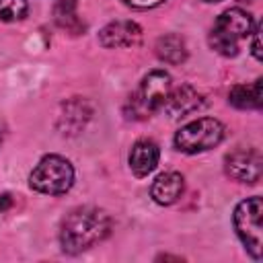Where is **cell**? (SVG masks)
Returning a JSON list of instances; mask_svg holds the SVG:
<instances>
[{
	"mask_svg": "<svg viewBox=\"0 0 263 263\" xmlns=\"http://www.w3.org/2000/svg\"><path fill=\"white\" fill-rule=\"evenodd\" d=\"M228 103L236 109H259L261 107V78L251 84H234L228 92Z\"/></svg>",
	"mask_w": 263,
	"mask_h": 263,
	"instance_id": "14",
	"label": "cell"
},
{
	"mask_svg": "<svg viewBox=\"0 0 263 263\" xmlns=\"http://www.w3.org/2000/svg\"><path fill=\"white\" fill-rule=\"evenodd\" d=\"M261 214H263V201L259 195L247 197L242 199L234 214H232V222H234V230L240 238V242L245 245V249L251 253L253 259L261 257V245H263V230H261Z\"/></svg>",
	"mask_w": 263,
	"mask_h": 263,
	"instance_id": "6",
	"label": "cell"
},
{
	"mask_svg": "<svg viewBox=\"0 0 263 263\" xmlns=\"http://www.w3.org/2000/svg\"><path fill=\"white\" fill-rule=\"evenodd\" d=\"M10 205H12V197H10V193H2V195H0V212L8 210Z\"/></svg>",
	"mask_w": 263,
	"mask_h": 263,
	"instance_id": "19",
	"label": "cell"
},
{
	"mask_svg": "<svg viewBox=\"0 0 263 263\" xmlns=\"http://www.w3.org/2000/svg\"><path fill=\"white\" fill-rule=\"evenodd\" d=\"M171 88H173V80H171L168 72L150 70L142 78L136 92L127 99V105H125L127 117L129 119H148L152 113L162 109Z\"/></svg>",
	"mask_w": 263,
	"mask_h": 263,
	"instance_id": "3",
	"label": "cell"
},
{
	"mask_svg": "<svg viewBox=\"0 0 263 263\" xmlns=\"http://www.w3.org/2000/svg\"><path fill=\"white\" fill-rule=\"evenodd\" d=\"M240 2H251V0H240Z\"/></svg>",
	"mask_w": 263,
	"mask_h": 263,
	"instance_id": "22",
	"label": "cell"
},
{
	"mask_svg": "<svg viewBox=\"0 0 263 263\" xmlns=\"http://www.w3.org/2000/svg\"><path fill=\"white\" fill-rule=\"evenodd\" d=\"M2 138H4V125H2V121H0V144H2Z\"/></svg>",
	"mask_w": 263,
	"mask_h": 263,
	"instance_id": "20",
	"label": "cell"
},
{
	"mask_svg": "<svg viewBox=\"0 0 263 263\" xmlns=\"http://www.w3.org/2000/svg\"><path fill=\"white\" fill-rule=\"evenodd\" d=\"M64 109L66 111L60 115V129H62V134H78V129H82L84 123L88 121L90 109L80 99L66 103Z\"/></svg>",
	"mask_w": 263,
	"mask_h": 263,
	"instance_id": "13",
	"label": "cell"
},
{
	"mask_svg": "<svg viewBox=\"0 0 263 263\" xmlns=\"http://www.w3.org/2000/svg\"><path fill=\"white\" fill-rule=\"evenodd\" d=\"M203 2H210V4H216V2H220V0H203Z\"/></svg>",
	"mask_w": 263,
	"mask_h": 263,
	"instance_id": "21",
	"label": "cell"
},
{
	"mask_svg": "<svg viewBox=\"0 0 263 263\" xmlns=\"http://www.w3.org/2000/svg\"><path fill=\"white\" fill-rule=\"evenodd\" d=\"M251 53L255 55V60H261V43H259V25H255L253 33H251Z\"/></svg>",
	"mask_w": 263,
	"mask_h": 263,
	"instance_id": "18",
	"label": "cell"
},
{
	"mask_svg": "<svg viewBox=\"0 0 263 263\" xmlns=\"http://www.w3.org/2000/svg\"><path fill=\"white\" fill-rule=\"evenodd\" d=\"M127 6L132 8H138V10H148V8H154L158 4H162L164 0H123Z\"/></svg>",
	"mask_w": 263,
	"mask_h": 263,
	"instance_id": "17",
	"label": "cell"
},
{
	"mask_svg": "<svg viewBox=\"0 0 263 263\" xmlns=\"http://www.w3.org/2000/svg\"><path fill=\"white\" fill-rule=\"evenodd\" d=\"M224 125L214 117H197L175 134V148L185 154H197L216 148L224 140Z\"/></svg>",
	"mask_w": 263,
	"mask_h": 263,
	"instance_id": "5",
	"label": "cell"
},
{
	"mask_svg": "<svg viewBox=\"0 0 263 263\" xmlns=\"http://www.w3.org/2000/svg\"><path fill=\"white\" fill-rule=\"evenodd\" d=\"M142 41V27L136 21H113L99 31V43L107 49L136 47Z\"/></svg>",
	"mask_w": 263,
	"mask_h": 263,
	"instance_id": "8",
	"label": "cell"
},
{
	"mask_svg": "<svg viewBox=\"0 0 263 263\" xmlns=\"http://www.w3.org/2000/svg\"><path fill=\"white\" fill-rule=\"evenodd\" d=\"M255 21L247 10L238 6L228 8L214 21L210 31V47L224 58H234L240 51V43L251 37Z\"/></svg>",
	"mask_w": 263,
	"mask_h": 263,
	"instance_id": "2",
	"label": "cell"
},
{
	"mask_svg": "<svg viewBox=\"0 0 263 263\" xmlns=\"http://www.w3.org/2000/svg\"><path fill=\"white\" fill-rule=\"evenodd\" d=\"M203 99L201 95L191 86V84H181V86H173L162 109L168 117H183L189 115L193 111H197L201 107Z\"/></svg>",
	"mask_w": 263,
	"mask_h": 263,
	"instance_id": "10",
	"label": "cell"
},
{
	"mask_svg": "<svg viewBox=\"0 0 263 263\" xmlns=\"http://www.w3.org/2000/svg\"><path fill=\"white\" fill-rule=\"evenodd\" d=\"M156 55L160 62L164 64H171V66H177V64H183L187 60V45H185V39L177 33H171V35H164L156 41Z\"/></svg>",
	"mask_w": 263,
	"mask_h": 263,
	"instance_id": "12",
	"label": "cell"
},
{
	"mask_svg": "<svg viewBox=\"0 0 263 263\" xmlns=\"http://www.w3.org/2000/svg\"><path fill=\"white\" fill-rule=\"evenodd\" d=\"M111 232V218L95 205L74 208L60 226V245L68 255H78L101 242Z\"/></svg>",
	"mask_w": 263,
	"mask_h": 263,
	"instance_id": "1",
	"label": "cell"
},
{
	"mask_svg": "<svg viewBox=\"0 0 263 263\" xmlns=\"http://www.w3.org/2000/svg\"><path fill=\"white\" fill-rule=\"evenodd\" d=\"M29 185L45 195H64L74 185V166L60 154H47L31 171Z\"/></svg>",
	"mask_w": 263,
	"mask_h": 263,
	"instance_id": "4",
	"label": "cell"
},
{
	"mask_svg": "<svg viewBox=\"0 0 263 263\" xmlns=\"http://www.w3.org/2000/svg\"><path fill=\"white\" fill-rule=\"evenodd\" d=\"M53 18L62 29L70 33L84 31V23L76 14V0H58L53 6Z\"/></svg>",
	"mask_w": 263,
	"mask_h": 263,
	"instance_id": "15",
	"label": "cell"
},
{
	"mask_svg": "<svg viewBox=\"0 0 263 263\" xmlns=\"http://www.w3.org/2000/svg\"><path fill=\"white\" fill-rule=\"evenodd\" d=\"M226 175L238 183L255 185L263 173V158L257 148H236L224 158Z\"/></svg>",
	"mask_w": 263,
	"mask_h": 263,
	"instance_id": "7",
	"label": "cell"
},
{
	"mask_svg": "<svg viewBox=\"0 0 263 263\" xmlns=\"http://www.w3.org/2000/svg\"><path fill=\"white\" fill-rule=\"evenodd\" d=\"M185 191V179L177 171L160 173L150 185V197L158 205H173Z\"/></svg>",
	"mask_w": 263,
	"mask_h": 263,
	"instance_id": "11",
	"label": "cell"
},
{
	"mask_svg": "<svg viewBox=\"0 0 263 263\" xmlns=\"http://www.w3.org/2000/svg\"><path fill=\"white\" fill-rule=\"evenodd\" d=\"M29 4L27 0H0V21L14 23L27 16Z\"/></svg>",
	"mask_w": 263,
	"mask_h": 263,
	"instance_id": "16",
	"label": "cell"
},
{
	"mask_svg": "<svg viewBox=\"0 0 263 263\" xmlns=\"http://www.w3.org/2000/svg\"><path fill=\"white\" fill-rule=\"evenodd\" d=\"M158 160H160V148L154 140H148V138H142L138 140L132 150H129V156H127V162H129V168L136 177H148L156 166H158Z\"/></svg>",
	"mask_w": 263,
	"mask_h": 263,
	"instance_id": "9",
	"label": "cell"
}]
</instances>
